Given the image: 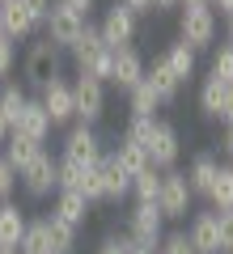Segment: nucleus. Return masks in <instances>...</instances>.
I'll return each mask as SVG.
<instances>
[{
  "label": "nucleus",
  "instance_id": "obj_36",
  "mask_svg": "<svg viewBox=\"0 0 233 254\" xmlns=\"http://www.w3.org/2000/svg\"><path fill=\"white\" fill-rule=\"evenodd\" d=\"M13 190H17V170H13V165L4 161V153H0V203H9Z\"/></svg>",
  "mask_w": 233,
  "mask_h": 254
},
{
  "label": "nucleus",
  "instance_id": "obj_16",
  "mask_svg": "<svg viewBox=\"0 0 233 254\" xmlns=\"http://www.w3.org/2000/svg\"><path fill=\"white\" fill-rule=\"evenodd\" d=\"M13 131L26 136V140H34V144H47V136H51V119H47V110H43V102H38V98L26 102V110L17 115Z\"/></svg>",
  "mask_w": 233,
  "mask_h": 254
},
{
  "label": "nucleus",
  "instance_id": "obj_20",
  "mask_svg": "<svg viewBox=\"0 0 233 254\" xmlns=\"http://www.w3.org/2000/svg\"><path fill=\"white\" fill-rule=\"evenodd\" d=\"M89 208H93V203L85 199V195H77V190H60L51 212H55L60 220H68L72 229H85V220H89Z\"/></svg>",
  "mask_w": 233,
  "mask_h": 254
},
{
  "label": "nucleus",
  "instance_id": "obj_37",
  "mask_svg": "<svg viewBox=\"0 0 233 254\" xmlns=\"http://www.w3.org/2000/svg\"><path fill=\"white\" fill-rule=\"evenodd\" d=\"M13 68H17V43L0 34V81H4V76H9Z\"/></svg>",
  "mask_w": 233,
  "mask_h": 254
},
{
  "label": "nucleus",
  "instance_id": "obj_25",
  "mask_svg": "<svg viewBox=\"0 0 233 254\" xmlns=\"http://www.w3.org/2000/svg\"><path fill=\"white\" fill-rule=\"evenodd\" d=\"M229 89H233V85L216 81V76H204V85H199V110H204L208 119H216L221 106H225V98H229Z\"/></svg>",
  "mask_w": 233,
  "mask_h": 254
},
{
  "label": "nucleus",
  "instance_id": "obj_13",
  "mask_svg": "<svg viewBox=\"0 0 233 254\" xmlns=\"http://www.w3.org/2000/svg\"><path fill=\"white\" fill-rule=\"evenodd\" d=\"M0 34L13 38V43L38 34V21L30 17V9L21 4V0H4V4H0Z\"/></svg>",
  "mask_w": 233,
  "mask_h": 254
},
{
  "label": "nucleus",
  "instance_id": "obj_41",
  "mask_svg": "<svg viewBox=\"0 0 233 254\" xmlns=\"http://www.w3.org/2000/svg\"><path fill=\"white\" fill-rule=\"evenodd\" d=\"M21 4H26V9H30V17H34V21H38V30H43L47 13H51V0H21Z\"/></svg>",
  "mask_w": 233,
  "mask_h": 254
},
{
  "label": "nucleus",
  "instance_id": "obj_29",
  "mask_svg": "<svg viewBox=\"0 0 233 254\" xmlns=\"http://www.w3.org/2000/svg\"><path fill=\"white\" fill-rule=\"evenodd\" d=\"M208 203H212V212H233V165H221L212 190H208Z\"/></svg>",
  "mask_w": 233,
  "mask_h": 254
},
{
  "label": "nucleus",
  "instance_id": "obj_47",
  "mask_svg": "<svg viewBox=\"0 0 233 254\" xmlns=\"http://www.w3.org/2000/svg\"><path fill=\"white\" fill-rule=\"evenodd\" d=\"M4 140H9V119L0 115V148H4Z\"/></svg>",
  "mask_w": 233,
  "mask_h": 254
},
{
  "label": "nucleus",
  "instance_id": "obj_44",
  "mask_svg": "<svg viewBox=\"0 0 233 254\" xmlns=\"http://www.w3.org/2000/svg\"><path fill=\"white\" fill-rule=\"evenodd\" d=\"M208 9H212L216 17H233V0H208Z\"/></svg>",
  "mask_w": 233,
  "mask_h": 254
},
{
  "label": "nucleus",
  "instance_id": "obj_43",
  "mask_svg": "<svg viewBox=\"0 0 233 254\" xmlns=\"http://www.w3.org/2000/svg\"><path fill=\"white\" fill-rule=\"evenodd\" d=\"M123 4L136 13V17H140V13H157V0H123Z\"/></svg>",
  "mask_w": 233,
  "mask_h": 254
},
{
  "label": "nucleus",
  "instance_id": "obj_38",
  "mask_svg": "<svg viewBox=\"0 0 233 254\" xmlns=\"http://www.w3.org/2000/svg\"><path fill=\"white\" fill-rule=\"evenodd\" d=\"M157 254H195V250H191L187 233H165L161 246H157Z\"/></svg>",
  "mask_w": 233,
  "mask_h": 254
},
{
  "label": "nucleus",
  "instance_id": "obj_46",
  "mask_svg": "<svg viewBox=\"0 0 233 254\" xmlns=\"http://www.w3.org/2000/svg\"><path fill=\"white\" fill-rule=\"evenodd\" d=\"M221 153H225V157H233V123L225 127V136H221Z\"/></svg>",
  "mask_w": 233,
  "mask_h": 254
},
{
  "label": "nucleus",
  "instance_id": "obj_22",
  "mask_svg": "<svg viewBox=\"0 0 233 254\" xmlns=\"http://www.w3.org/2000/svg\"><path fill=\"white\" fill-rule=\"evenodd\" d=\"M26 102H30V89H26V85L0 81V115L9 119V131H13V123H17V115L26 110Z\"/></svg>",
  "mask_w": 233,
  "mask_h": 254
},
{
  "label": "nucleus",
  "instance_id": "obj_32",
  "mask_svg": "<svg viewBox=\"0 0 233 254\" xmlns=\"http://www.w3.org/2000/svg\"><path fill=\"white\" fill-rule=\"evenodd\" d=\"M208 76L233 85V47H229V43H216V47H212V68H208Z\"/></svg>",
  "mask_w": 233,
  "mask_h": 254
},
{
  "label": "nucleus",
  "instance_id": "obj_50",
  "mask_svg": "<svg viewBox=\"0 0 233 254\" xmlns=\"http://www.w3.org/2000/svg\"><path fill=\"white\" fill-rule=\"evenodd\" d=\"M174 4H178V0H157V9H174Z\"/></svg>",
  "mask_w": 233,
  "mask_h": 254
},
{
  "label": "nucleus",
  "instance_id": "obj_49",
  "mask_svg": "<svg viewBox=\"0 0 233 254\" xmlns=\"http://www.w3.org/2000/svg\"><path fill=\"white\" fill-rule=\"evenodd\" d=\"M127 254H157V250H144V246H136V242H132V250H127Z\"/></svg>",
  "mask_w": 233,
  "mask_h": 254
},
{
  "label": "nucleus",
  "instance_id": "obj_3",
  "mask_svg": "<svg viewBox=\"0 0 233 254\" xmlns=\"http://www.w3.org/2000/svg\"><path fill=\"white\" fill-rule=\"evenodd\" d=\"M157 212L165 220H182L187 212H195V195L187 187V174L174 165V170H161V195H157Z\"/></svg>",
  "mask_w": 233,
  "mask_h": 254
},
{
  "label": "nucleus",
  "instance_id": "obj_34",
  "mask_svg": "<svg viewBox=\"0 0 233 254\" xmlns=\"http://www.w3.org/2000/svg\"><path fill=\"white\" fill-rule=\"evenodd\" d=\"M77 195H85L89 203H106V199H102V174H98V165H85L81 182H77Z\"/></svg>",
  "mask_w": 233,
  "mask_h": 254
},
{
  "label": "nucleus",
  "instance_id": "obj_45",
  "mask_svg": "<svg viewBox=\"0 0 233 254\" xmlns=\"http://www.w3.org/2000/svg\"><path fill=\"white\" fill-rule=\"evenodd\" d=\"M216 119H221L225 127L233 123V89H229V98H225V106H221V115H216Z\"/></svg>",
  "mask_w": 233,
  "mask_h": 254
},
{
  "label": "nucleus",
  "instance_id": "obj_1",
  "mask_svg": "<svg viewBox=\"0 0 233 254\" xmlns=\"http://www.w3.org/2000/svg\"><path fill=\"white\" fill-rule=\"evenodd\" d=\"M216 34H221V17H216L208 4H191V9H182L178 17V43H187L191 51H212L216 47Z\"/></svg>",
  "mask_w": 233,
  "mask_h": 254
},
{
  "label": "nucleus",
  "instance_id": "obj_24",
  "mask_svg": "<svg viewBox=\"0 0 233 254\" xmlns=\"http://www.w3.org/2000/svg\"><path fill=\"white\" fill-rule=\"evenodd\" d=\"M17 254H55L51 233H47V220H43V216L26 225V233H21V242H17Z\"/></svg>",
  "mask_w": 233,
  "mask_h": 254
},
{
  "label": "nucleus",
  "instance_id": "obj_19",
  "mask_svg": "<svg viewBox=\"0 0 233 254\" xmlns=\"http://www.w3.org/2000/svg\"><path fill=\"white\" fill-rule=\"evenodd\" d=\"M26 212L17 208V203H0V250H17V242H21V233H26Z\"/></svg>",
  "mask_w": 233,
  "mask_h": 254
},
{
  "label": "nucleus",
  "instance_id": "obj_11",
  "mask_svg": "<svg viewBox=\"0 0 233 254\" xmlns=\"http://www.w3.org/2000/svg\"><path fill=\"white\" fill-rule=\"evenodd\" d=\"M38 102H43L51 127L72 123V119H77V115H72V81H64V76H55L51 85H43V89H38Z\"/></svg>",
  "mask_w": 233,
  "mask_h": 254
},
{
  "label": "nucleus",
  "instance_id": "obj_21",
  "mask_svg": "<svg viewBox=\"0 0 233 254\" xmlns=\"http://www.w3.org/2000/svg\"><path fill=\"white\" fill-rule=\"evenodd\" d=\"M110 64H115V51H110V47H98V51H89V55L77 60V76H93V81L110 85Z\"/></svg>",
  "mask_w": 233,
  "mask_h": 254
},
{
  "label": "nucleus",
  "instance_id": "obj_27",
  "mask_svg": "<svg viewBox=\"0 0 233 254\" xmlns=\"http://www.w3.org/2000/svg\"><path fill=\"white\" fill-rule=\"evenodd\" d=\"M165 55V64H170V72L178 76L182 85L191 81V76H195V51H191L187 43H170V51H161Z\"/></svg>",
  "mask_w": 233,
  "mask_h": 254
},
{
  "label": "nucleus",
  "instance_id": "obj_33",
  "mask_svg": "<svg viewBox=\"0 0 233 254\" xmlns=\"http://www.w3.org/2000/svg\"><path fill=\"white\" fill-rule=\"evenodd\" d=\"M98 47H106L102 43V34H98V21H85V30H81V38L68 47L72 51V60H81V55H89V51H98Z\"/></svg>",
  "mask_w": 233,
  "mask_h": 254
},
{
  "label": "nucleus",
  "instance_id": "obj_6",
  "mask_svg": "<svg viewBox=\"0 0 233 254\" xmlns=\"http://www.w3.org/2000/svg\"><path fill=\"white\" fill-rule=\"evenodd\" d=\"M136 30H140V17L127 9L123 0H115V4L102 13V21H98V34H102V43H106L110 51H115V47H132Z\"/></svg>",
  "mask_w": 233,
  "mask_h": 254
},
{
  "label": "nucleus",
  "instance_id": "obj_18",
  "mask_svg": "<svg viewBox=\"0 0 233 254\" xmlns=\"http://www.w3.org/2000/svg\"><path fill=\"white\" fill-rule=\"evenodd\" d=\"M182 174H187L191 195H204V199H208V190H212L216 174H221V161H216L212 153H195V157H191V165H187Z\"/></svg>",
  "mask_w": 233,
  "mask_h": 254
},
{
  "label": "nucleus",
  "instance_id": "obj_5",
  "mask_svg": "<svg viewBox=\"0 0 233 254\" xmlns=\"http://www.w3.org/2000/svg\"><path fill=\"white\" fill-rule=\"evenodd\" d=\"M127 237H132L136 246H144V250H157L165 237V216L157 212V203H136L132 212H127Z\"/></svg>",
  "mask_w": 233,
  "mask_h": 254
},
{
  "label": "nucleus",
  "instance_id": "obj_30",
  "mask_svg": "<svg viewBox=\"0 0 233 254\" xmlns=\"http://www.w3.org/2000/svg\"><path fill=\"white\" fill-rule=\"evenodd\" d=\"M132 195H136V203H157V195H161V170H140L132 178Z\"/></svg>",
  "mask_w": 233,
  "mask_h": 254
},
{
  "label": "nucleus",
  "instance_id": "obj_26",
  "mask_svg": "<svg viewBox=\"0 0 233 254\" xmlns=\"http://www.w3.org/2000/svg\"><path fill=\"white\" fill-rule=\"evenodd\" d=\"M47 233H51V246H55V254H72L77 250V233H81V229H72L68 220H60L55 216V212H47Z\"/></svg>",
  "mask_w": 233,
  "mask_h": 254
},
{
  "label": "nucleus",
  "instance_id": "obj_9",
  "mask_svg": "<svg viewBox=\"0 0 233 254\" xmlns=\"http://www.w3.org/2000/svg\"><path fill=\"white\" fill-rule=\"evenodd\" d=\"M64 161H77V165H98L102 161V136L89 123L68 127V136H64Z\"/></svg>",
  "mask_w": 233,
  "mask_h": 254
},
{
  "label": "nucleus",
  "instance_id": "obj_12",
  "mask_svg": "<svg viewBox=\"0 0 233 254\" xmlns=\"http://www.w3.org/2000/svg\"><path fill=\"white\" fill-rule=\"evenodd\" d=\"M144 81V55L136 51V47H115V64H110V85H119V89H136V85Z\"/></svg>",
  "mask_w": 233,
  "mask_h": 254
},
{
  "label": "nucleus",
  "instance_id": "obj_42",
  "mask_svg": "<svg viewBox=\"0 0 233 254\" xmlns=\"http://www.w3.org/2000/svg\"><path fill=\"white\" fill-rule=\"evenodd\" d=\"M64 4H68L72 13H81V17L89 21V13H93V4H98V0H64Z\"/></svg>",
  "mask_w": 233,
  "mask_h": 254
},
{
  "label": "nucleus",
  "instance_id": "obj_35",
  "mask_svg": "<svg viewBox=\"0 0 233 254\" xmlns=\"http://www.w3.org/2000/svg\"><path fill=\"white\" fill-rule=\"evenodd\" d=\"M153 123H157V119H140V115H132V119H127V127H123V140H127V144H140V148H144V140L153 136Z\"/></svg>",
  "mask_w": 233,
  "mask_h": 254
},
{
  "label": "nucleus",
  "instance_id": "obj_52",
  "mask_svg": "<svg viewBox=\"0 0 233 254\" xmlns=\"http://www.w3.org/2000/svg\"><path fill=\"white\" fill-rule=\"evenodd\" d=\"M0 254H17V250H0Z\"/></svg>",
  "mask_w": 233,
  "mask_h": 254
},
{
  "label": "nucleus",
  "instance_id": "obj_31",
  "mask_svg": "<svg viewBox=\"0 0 233 254\" xmlns=\"http://www.w3.org/2000/svg\"><path fill=\"white\" fill-rule=\"evenodd\" d=\"M127 110L140 119H157V110H161V102H157V93L149 89V85H136V89H127Z\"/></svg>",
  "mask_w": 233,
  "mask_h": 254
},
{
  "label": "nucleus",
  "instance_id": "obj_40",
  "mask_svg": "<svg viewBox=\"0 0 233 254\" xmlns=\"http://www.w3.org/2000/svg\"><path fill=\"white\" fill-rule=\"evenodd\" d=\"M132 250V237H102V246H98V254H127Z\"/></svg>",
  "mask_w": 233,
  "mask_h": 254
},
{
  "label": "nucleus",
  "instance_id": "obj_4",
  "mask_svg": "<svg viewBox=\"0 0 233 254\" xmlns=\"http://www.w3.org/2000/svg\"><path fill=\"white\" fill-rule=\"evenodd\" d=\"M144 153H149V165H153V170H174L178 157H182L178 127L165 123V119H157V123H153V136L144 140Z\"/></svg>",
  "mask_w": 233,
  "mask_h": 254
},
{
  "label": "nucleus",
  "instance_id": "obj_17",
  "mask_svg": "<svg viewBox=\"0 0 233 254\" xmlns=\"http://www.w3.org/2000/svg\"><path fill=\"white\" fill-rule=\"evenodd\" d=\"M98 174H102V199H106V203H119V199H127V195H132V178L119 170V161H115L110 153H102Z\"/></svg>",
  "mask_w": 233,
  "mask_h": 254
},
{
  "label": "nucleus",
  "instance_id": "obj_51",
  "mask_svg": "<svg viewBox=\"0 0 233 254\" xmlns=\"http://www.w3.org/2000/svg\"><path fill=\"white\" fill-rule=\"evenodd\" d=\"M178 4H182V9H191V4H208V0H178Z\"/></svg>",
  "mask_w": 233,
  "mask_h": 254
},
{
  "label": "nucleus",
  "instance_id": "obj_15",
  "mask_svg": "<svg viewBox=\"0 0 233 254\" xmlns=\"http://www.w3.org/2000/svg\"><path fill=\"white\" fill-rule=\"evenodd\" d=\"M187 242L195 254H221V229H216V212H195L187 225Z\"/></svg>",
  "mask_w": 233,
  "mask_h": 254
},
{
  "label": "nucleus",
  "instance_id": "obj_7",
  "mask_svg": "<svg viewBox=\"0 0 233 254\" xmlns=\"http://www.w3.org/2000/svg\"><path fill=\"white\" fill-rule=\"evenodd\" d=\"M72 115H77V123L93 127L106 115V85L93 81V76H77L72 81Z\"/></svg>",
  "mask_w": 233,
  "mask_h": 254
},
{
  "label": "nucleus",
  "instance_id": "obj_8",
  "mask_svg": "<svg viewBox=\"0 0 233 254\" xmlns=\"http://www.w3.org/2000/svg\"><path fill=\"white\" fill-rule=\"evenodd\" d=\"M47 38H51L55 47H60V51H68L72 43H77V38H81V30H85V17L81 13H72L68 4H64V0H51V13H47Z\"/></svg>",
  "mask_w": 233,
  "mask_h": 254
},
{
  "label": "nucleus",
  "instance_id": "obj_28",
  "mask_svg": "<svg viewBox=\"0 0 233 254\" xmlns=\"http://www.w3.org/2000/svg\"><path fill=\"white\" fill-rule=\"evenodd\" d=\"M110 157L119 161V170H123L127 178H136L140 170H149V153H144L140 144H127V140H119V144H115V153H110Z\"/></svg>",
  "mask_w": 233,
  "mask_h": 254
},
{
  "label": "nucleus",
  "instance_id": "obj_48",
  "mask_svg": "<svg viewBox=\"0 0 233 254\" xmlns=\"http://www.w3.org/2000/svg\"><path fill=\"white\" fill-rule=\"evenodd\" d=\"M225 43L233 47V17H225Z\"/></svg>",
  "mask_w": 233,
  "mask_h": 254
},
{
  "label": "nucleus",
  "instance_id": "obj_10",
  "mask_svg": "<svg viewBox=\"0 0 233 254\" xmlns=\"http://www.w3.org/2000/svg\"><path fill=\"white\" fill-rule=\"evenodd\" d=\"M55 165H60V161H55L51 153H38L34 161H30L26 170L17 174V187L26 190L30 199H43V195H51V190H55Z\"/></svg>",
  "mask_w": 233,
  "mask_h": 254
},
{
  "label": "nucleus",
  "instance_id": "obj_14",
  "mask_svg": "<svg viewBox=\"0 0 233 254\" xmlns=\"http://www.w3.org/2000/svg\"><path fill=\"white\" fill-rule=\"evenodd\" d=\"M144 85L157 93L161 106H170V102L178 98V89H182V81L170 72V64H165V55H153V64H144Z\"/></svg>",
  "mask_w": 233,
  "mask_h": 254
},
{
  "label": "nucleus",
  "instance_id": "obj_2",
  "mask_svg": "<svg viewBox=\"0 0 233 254\" xmlns=\"http://www.w3.org/2000/svg\"><path fill=\"white\" fill-rule=\"evenodd\" d=\"M21 76H26V89H43V85H51L60 76V47L47 34L30 43L26 60H21Z\"/></svg>",
  "mask_w": 233,
  "mask_h": 254
},
{
  "label": "nucleus",
  "instance_id": "obj_23",
  "mask_svg": "<svg viewBox=\"0 0 233 254\" xmlns=\"http://www.w3.org/2000/svg\"><path fill=\"white\" fill-rule=\"evenodd\" d=\"M43 153V144H34V140H26V136H17V131H9V140H4V161L13 165V170H26L34 157Z\"/></svg>",
  "mask_w": 233,
  "mask_h": 254
},
{
  "label": "nucleus",
  "instance_id": "obj_39",
  "mask_svg": "<svg viewBox=\"0 0 233 254\" xmlns=\"http://www.w3.org/2000/svg\"><path fill=\"white\" fill-rule=\"evenodd\" d=\"M216 229H221V254H233V212H216Z\"/></svg>",
  "mask_w": 233,
  "mask_h": 254
}]
</instances>
